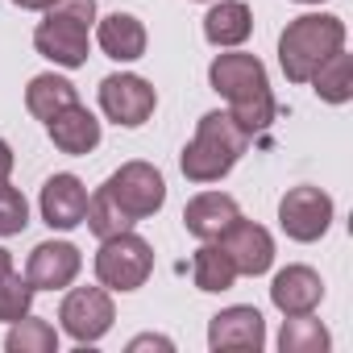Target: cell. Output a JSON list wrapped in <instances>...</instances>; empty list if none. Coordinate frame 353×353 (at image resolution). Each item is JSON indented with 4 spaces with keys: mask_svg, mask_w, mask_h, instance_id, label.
Segmentation results:
<instances>
[{
    "mask_svg": "<svg viewBox=\"0 0 353 353\" xmlns=\"http://www.w3.org/2000/svg\"><path fill=\"white\" fill-rule=\"evenodd\" d=\"M208 83L212 92H221L229 100V117L254 137L262 129H270L274 121V96L266 83V67L258 54H216L208 67Z\"/></svg>",
    "mask_w": 353,
    "mask_h": 353,
    "instance_id": "6da1fadb",
    "label": "cell"
},
{
    "mask_svg": "<svg viewBox=\"0 0 353 353\" xmlns=\"http://www.w3.org/2000/svg\"><path fill=\"white\" fill-rule=\"evenodd\" d=\"M245 150H250V133L229 112H208V117H200L196 137L188 141L179 166L192 183H216L241 162Z\"/></svg>",
    "mask_w": 353,
    "mask_h": 353,
    "instance_id": "7a4b0ae2",
    "label": "cell"
},
{
    "mask_svg": "<svg viewBox=\"0 0 353 353\" xmlns=\"http://www.w3.org/2000/svg\"><path fill=\"white\" fill-rule=\"evenodd\" d=\"M345 46V21L332 17V13H307V17H295L283 38H279V63H283V75L291 83H307L316 75V67L336 54Z\"/></svg>",
    "mask_w": 353,
    "mask_h": 353,
    "instance_id": "3957f363",
    "label": "cell"
},
{
    "mask_svg": "<svg viewBox=\"0 0 353 353\" xmlns=\"http://www.w3.org/2000/svg\"><path fill=\"white\" fill-rule=\"evenodd\" d=\"M92 21L96 0H54L46 9V21L34 30V46L54 67H83L92 50Z\"/></svg>",
    "mask_w": 353,
    "mask_h": 353,
    "instance_id": "277c9868",
    "label": "cell"
},
{
    "mask_svg": "<svg viewBox=\"0 0 353 353\" xmlns=\"http://www.w3.org/2000/svg\"><path fill=\"white\" fill-rule=\"evenodd\" d=\"M154 270V250L150 241H141L133 229L117 233V237H104L100 241V254H96V279L108 287V291H137Z\"/></svg>",
    "mask_w": 353,
    "mask_h": 353,
    "instance_id": "5b68a950",
    "label": "cell"
},
{
    "mask_svg": "<svg viewBox=\"0 0 353 353\" xmlns=\"http://www.w3.org/2000/svg\"><path fill=\"white\" fill-rule=\"evenodd\" d=\"M129 221H145L166 204V179L150 166V162H125L121 170H112L104 188H100Z\"/></svg>",
    "mask_w": 353,
    "mask_h": 353,
    "instance_id": "8992f818",
    "label": "cell"
},
{
    "mask_svg": "<svg viewBox=\"0 0 353 353\" xmlns=\"http://www.w3.org/2000/svg\"><path fill=\"white\" fill-rule=\"evenodd\" d=\"M59 320H63L71 341H79V345L100 341L112 328V320H117L108 287H75V291H67V299L59 307Z\"/></svg>",
    "mask_w": 353,
    "mask_h": 353,
    "instance_id": "52a82bcc",
    "label": "cell"
},
{
    "mask_svg": "<svg viewBox=\"0 0 353 353\" xmlns=\"http://www.w3.org/2000/svg\"><path fill=\"white\" fill-rule=\"evenodd\" d=\"M279 225L291 241H320L332 225V196L320 188H291L279 200Z\"/></svg>",
    "mask_w": 353,
    "mask_h": 353,
    "instance_id": "ba28073f",
    "label": "cell"
},
{
    "mask_svg": "<svg viewBox=\"0 0 353 353\" xmlns=\"http://www.w3.org/2000/svg\"><path fill=\"white\" fill-rule=\"evenodd\" d=\"M100 108H104L108 121H117L125 129H137L154 117L158 96L141 75H108V79H100Z\"/></svg>",
    "mask_w": 353,
    "mask_h": 353,
    "instance_id": "9c48e42d",
    "label": "cell"
},
{
    "mask_svg": "<svg viewBox=\"0 0 353 353\" xmlns=\"http://www.w3.org/2000/svg\"><path fill=\"white\" fill-rule=\"evenodd\" d=\"M208 345L216 353H258L266 345V320H262V312L245 307V303L216 312L212 324H208Z\"/></svg>",
    "mask_w": 353,
    "mask_h": 353,
    "instance_id": "30bf717a",
    "label": "cell"
},
{
    "mask_svg": "<svg viewBox=\"0 0 353 353\" xmlns=\"http://www.w3.org/2000/svg\"><path fill=\"white\" fill-rule=\"evenodd\" d=\"M216 241H221V250L233 258L237 274H266V270L274 266V237H270L262 225L245 221V216H237Z\"/></svg>",
    "mask_w": 353,
    "mask_h": 353,
    "instance_id": "8fae6325",
    "label": "cell"
},
{
    "mask_svg": "<svg viewBox=\"0 0 353 353\" xmlns=\"http://www.w3.org/2000/svg\"><path fill=\"white\" fill-rule=\"evenodd\" d=\"M79 266H83V258H79V250L71 241H42L30 254L26 279H30L34 291H63V287L75 283Z\"/></svg>",
    "mask_w": 353,
    "mask_h": 353,
    "instance_id": "7c38bea8",
    "label": "cell"
},
{
    "mask_svg": "<svg viewBox=\"0 0 353 353\" xmlns=\"http://www.w3.org/2000/svg\"><path fill=\"white\" fill-rule=\"evenodd\" d=\"M88 216V188L75 179V174H50L42 188V221L50 229H75Z\"/></svg>",
    "mask_w": 353,
    "mask_h": 353,
    "instance_id": "4fadbf2b",
    "label": "cell"
},
{
    "mask_svg": "<svg viewBox=\"0 0 353 353\" xmlns=\"http://www.w3.org/2000/svg\"><path fill=\"white\" fill-rule=\"evenodd\" d=\"M320 299H324V283L312 266H287L270 283V303L283 316H307L320 307Z\"/></svg>",
    "mask_w": 353,
    "mask_h": 353,
    "instance_id": "5bb4252c",
    "label": "cell"
},
{
    "mask_svg": "<svg viewBox=\"0 0 353 353\" xmlns=\"http://www.w3.org/2000/svg\"><path fill=\"white\" fill-rule=\"evenodd\" d=\"M46 133H50V141L63 150V154H92L96 145H100V121L75 100V104H67V108H59L50 121H46Z\"/></svg>",
    "mask_w": 353,
    "mask_h": 353,
    "instance_id": "9a60e30c",
    "label": "cell"
},
{
    "mask_svg": "<svg viewBox=\"0 0 353 353\" xmlns=\"http://www.w3.org/2000/svg\"><path fill=\"white\" fill-rule=\"evenodd\" d=\"M237 216H241V208H237V200L225 196V192H200V196L183 208V225H188V233L200 237V241H216Z\"/></svg>",
    "mask_w": 353,
    "mask_h": 353,
    "instance_id": "2e32d148",
    "label": "cell"
},
{
    "mask_svg": "<svg viewBox=\"0 0 353 353\" xmlns=\"http://www.w3.org/2000/svg\"><path fill=\"white\" fill-rule=\"evenodd\" d=\"M96 42L108 59L117 63H133L145 54V26L133 17V13H108L100 26H96Z\"/></svg>",
    "mask_w": 353,
    "mask_h": 353,
    "instance_id": "e0dca14e",
    "label": "cell"
},
{
    "mask_svg": "<svg viewBox=\"0 0 353 353\" xmlns=\"http://www.w3.org/2000/svg\"><path fill=\"white\" fill-rule=\"evenodd\" d=\"M250 34H254V13H250V5H241V0H221V5H212L208 17H204V38L212 46H221V50L241 46Z\"/></svg>",
    "mask_w": 353,
    "mask_h": 353,
    "instance_id": "ac0fdd59",
    "label": "cell"
},
{
    "mask_svg": "<svg viewBox=\"0 0 353 353\" xmlns=\"http://www.w3.org/2000/svg\"><path fill=\"white\" fill-rule=\"evenodd\" d=\"M192 279H196L200 291L216 295V291H229V287L237 283V266H233V258L221 250V241H204V245L196 250V258H192Z\"/></svg>",
    "mask_w": 353,
    "mask_h": 353,
    "instance_id": "d6986e66",
    "label": "cell"
},
{
    "mask_svg": "<svg viewBox=\"0 0 353 353\" xmlns=\"http://www.w3.org/2000/svg\"><path fill=\"white\" fill-rule=\"evenodd\" d=\"M307 83L316 88V96H320L324 104H345V100H353V59L345 54V46H341L336 54H328V59L316 67V75H312Z\"/></svg>",
    "mask_w": 353,
    "mask_h": 353,
    "instance_id": "ffe728a7",
    "label": "cell"
},
{
    "mask_svg": "<svg viewBox=\"0 0 353 353\" xmlns=\"http://www.w3.org/2000/svg\"><path fill=\"white\" fill-rule=\"evenodd\" d=\"M75 100H79V92H75V83L63 79V75H34L30 88H26V108H30L38 121H50L59 108H67V104H75Z\"/></svg>",
    "mask_w": 353,
    "mask_h": 353,
    "instance_id": "44dd1931",
    "label": "cell"
},
{
    "mask_svg": "<svg viewBox=\"0 0 353 353\" xmlns=\"http://www.w3.org/2000/svg\"><path fill=\"white\" fill-rule=\"evenodd\" d=\"M5 349L9 353H54L59 349V332L50 320H38V316H21L9 336H5Z\"/></svg>",
    "mask_w": 353,
    "mask_h": 353,
    "instance_id": "7402d4cb",
    "label": "cell"
},
{
    "mask_svg": "<svg viewBox=\"0 0 353 353\" xmlns=\"http://www.w3.org/2000/svg\"><path fill=\"white\" fill-rule=\"evenodd\" d=\"M279 349L283 353H324L328 349V328L320 320L307 316H287L283 332H279Z\"/></svg>",
    "mask_w": 353,
    "mask_h": 353,
    "instance_id": "603a6c76",
    "label": "cell"
},
{
    "mask_svg": "<svg viewBox=\"0 0 353 353\" xmlns=\"http://www.w3.org/2000/svg\"><path fill=\"white\" fill-rule=\"evenodd\" d=\"M30 303H34L30 279H21L13 266L0 270V320H5V324H17L21 316H30Z\"/></svg>",
    "mask_w": 353,
    "mask_h": 353,
    "instance_id": "cb8c5ba5",
    "label": "cell"
},
{
    "mask_svg": "<svg viewBox=\"0 0 353 353\" xmlns=\"http://www.w3.org/2000/svg\"><path fill=\"white\" fill-rule=\"evenodd\" d=\"M83 225L104 241V237H117V233H125V229H133L137 221H129L104 192H96V196H88V216H83Z\"/></svg>",
    "mask_w": 353,
    "mask_h": 353,
    "instance_id": "d4e9b609",
    "label": "cell"
},
{
    "mask_svg": "<svg viewBox=\"0 0 353 353\" xmlns=\"http://www.w3.org/2000/svg\"><path fill=\"white\" fill-rule=\"evenodd\" d=\"M26 225H30V204H26V196L0 179V237H17Z\"/></svg>",
    "mask_w": 353,
    "mask_h": 353,
    "instance_id": "484cf974",
    "label": "cell"
},
{
    "mask_svg": "<svg viewBox=\"0 0 353 353\" xmlns=\"http://www.w3.org/2000/svg\"><path fill=\"white\" fill-rule=\"evenodd\" d=\"M129 349L137 353V349H174V345H170L166 336H154V332H145V336H133V341H129Z\"/></svg>",
    "mask_w": 353,
    "mask_h": 353,
    "instance_id": "4316f807",
    "label": "cell"
},
{
    "mask_svg": "<svg viewBox=\"0 0 353 353\" xmlns=\"http://www.w3.org/2000/svg\"><path fill=\"white\" fill-rule=\"evenodd\" d=\"M9 170H13V150L9 141H0V179H9Z\"/></svg>",
    "mask_w": 353,
    "mask_h": 353,
    "instance_id": "83f0119b",
    "label": "cell"
},
{
    "mask_svg": "<svg viewBox=\"0 0 353 353\" xmlns=\"http://www.w3.org/2000/svg\"><path fill=\"white\" fill-rule=\"evenodd\" d=\"M13 5H17V9H30V13H46L54 0H13Z\"/></svg>",
    "mask_w": 353,
    "mask_h": 353,
    "instance_id": "f1b7e54d",
    "label": "cell"
},
{
    "mask_svg": "<svg viewBox=\"0 0 353 353\" xmlns=\"http://www.w3.org/2000/svg\"><path fill=\"white\" fill-rule=\"evenodd\" d=\"M13 266V258H9V250H0V270H9Z\"/></svg>",
    "mask_w": 353,
    "mask_h": 353,
    "instance_id": "f546056e",
    "label": "cell"
},
{
    "mask_svg": "<svg viewBox=\"0 0 353 353\" xmlns=\"http://www.w3.org/2000/svg\"><path fill=\"white\" fill-rule=\"evenodd\" d=\"M299 5H320V0H299Z\"/></svg>",
    "mask_w": 353,
    "mask_h": 353,
    "instance_id": "4dcf8cb0",
    "label": "cell"
}]
</instances>
